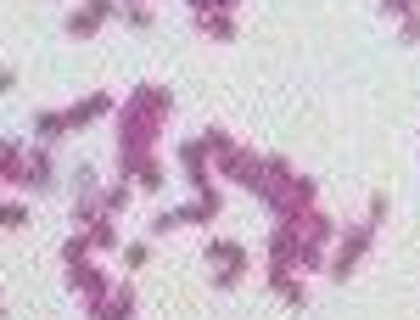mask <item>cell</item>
<instances>
[{"mask_svg":"<svg viewBox=\"0 0 420 320\" xmlns=\"http://www.w3.org/2000/svg\"><path fill=\"white\" fill-rule=\"evenodd\" d=\"M107 11H112V0H90L84 11H73V34H78V40H84V34H95V23H101Z\"/></svg>","mask_w":420,"mask_h":320,"instance_id":"cell-1","label":"cell"},{"mask_svg":"<svg viewBox=\"0 0 420 320\" xmlns=\"http://www.w3.org/2000/svg\"><path fill=\"white\" fill-rule=\"evenodd\" d=\"M62 130H68V113H40V118H34V135H40V141H57Z\"/></svg>","mask_w":420,"mask_h":320,"instance_id":"cell-2","label":"cell"},{"mask_svg":"<svg viewBox=\"0 0 420 320\" xmlns=\"http://www.w3.org/2000/svg\"><path fill=\"white\" fill-rule=\"evenodd\" d=\"M107 107H112L107 96H90V101H78V107L68 113V130H73V124H90V118H95V113H107Z\"/></svg>","mask_w":420,"mask_h":320,"instance_id":"cell-3","label":"cell"},{"mask_svg":"<svg viewBox=\"0 0 420 320\" xmlns=\"http://www.w3.org/2000/svg\"><path fill=\"white\" fill-rule=\"evenodd\" d=\"M146 258H151V247H146V241H129V247H124V264H129V270H140Z\"/></svg>","mask_w":420,"mask_h":320,"instance_id":"cell-4","label":"cell"},{"mask_svg":"<svg viewBox=\"0 0 420 320\" xmlns=\"http://www.w3.org/2000/svg\"><path fill=\"white\" fill-rule=\"evenodd\" d=\"M208 34H213V40H230L235 28H230V17H208Z\"/></svg>","mask_w":420,"mask_h":320,"instance_id":"cell-5","label":"cell"},{"mask_svg":"<svg viewBox=\"0 0 420 320\" xmlns=\"http://www.w3.org/2000/svg\"><path fill=\"white\" fill-rule=\"evenodd\" d=\"M6 90H11V74H6V68H0V96H6Z\"/></svg>","mask_w":420,"mask_h":320,"instance_id":"cell-6","label":"cell"},{"mask_svg":"<svg viewBox=\"0 0 420 320\" xmlns=\"http://www.w3.org/2000/svg\"><path fill=\"white\" fill-rule=\"evenodd\" d=\"M0 320H6V309H0Z\"/></svg>","mask_w":420,"mask_h":320,"instance_id":"cell-7","label":"cell"},{"mask_svg":"<svg viewBox=\"0 0 420 320\" xmlns=\"http://www.w3.org/2000/svg\"><path fill=\"white\" fill-rule=\"evenodd\" d=\"M218 6H224V0H218Z\"/></svg>","mask_w":420,"mask_h":320,"instance_id":"cell-8","label":"cell"}]
</instances>
